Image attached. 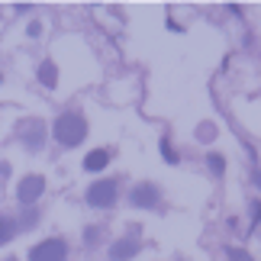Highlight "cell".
Listing matches in <instances>:
<instances>
[{
    "label": "cell",
    "instance_id": "obj_1",
    "mask_svg": "<svg viewBox=\"0 0 261 261\" xmlns=\"http://www.w3.org/2000/svg\"><path fill=\"white\" fill-rule=\"evenodd\" d=\"M52 133H55V139H58L62 145L74 148V145H81V142H84V136H87V123H84V116H77V113H65V116H58V119H55Z\"/></svg>",
    "mask_w": 261,
    "mask_h": 261
},
{
    "label": "cell",
    "instance_id": "obj_2",
    "mask_svg": "<svg viewBox=\"0 0 261 261\" xmlns=\"http://www.w3.org/2000/svg\"><path fill=\"white\" fill-rule=\"evenodd\" d=\"M87 203H90V206H100V210L113 206V203H116V180H97V184H90Z\"/></svg>",
    "mask_w": 261,
    "mask_h": 261
},
{
    "label": "cell",
    "instance_id": "obj_3",
    "mask_svg": "<svg viewBox=\"0 0 261 261\" xmlns=\"http://www.w3.org/2000/svg\"><path fill=\"white\" fill-rule=\"evenodd\" d=\"M68 258V245L62 239H48V242H39L33 252H29V261H65Z\"/></svg>",
    "mask_w": 261,
    "mask_h": 261
},
{
    "label": "cell",
    "instance_id": "obj_4",
    "mask_svg": "<svg viewBox=\"0 0 261 261\" xmlns=\"http://www.w3.org/2000/svg\"><path fill=\"white\" fill-rule=\"evenodd\" d=\"M42 190H45V180L39 177V174H29V177L19 180L16 197H19V203H36V200L42 197Z\"/></svg>",
    "mask_w": 261,
    "mask_h": 261
},
{
    "label": "cell",
    "instance_id": "obj_5",
    "mask_svg": "<svg viewBox=\"0 0 261 261\" xmlns=\"http://www.w3.org/2000/svg\"><path fill=\"white\" fill-rule=\"evenodd\" d=\"M129 203L148 210V206H155V203H158V190H155L152 184H139V187L133 190V197H129Z\"/></svg>",
    "mask_w": 261,
    "mask_h": 261
},
{
    "label": "cell",
    "instance_id": "obj_6",
    "mask_svg": "<svg viewBox=\"0 0 261 261\" xmlns=\"http://www.w3.org/2000/svg\"><path fill=\"white\" fill-rule=\"evenodd\" d=\"M136 252H139V242H136V239H119V242L110 248V258H113V261H129Z\"/></svg>",
    "mask_w": 261,
    "mask_h": 261
},
{
    "label": "cell",
    "instance_id": "obj_7",
    "mask_svg": "<svg viewBox=\"0 0 261 261\" xmlns=\"http://www.w3.org/2000/svg\"><path fill=\"white\" fill-rule=\"evenodd\" d=\"M23 136H26V145L29 148H39V145H42V123H26Z\"/></svg>",
    "mask_w": 261,
    "mask_h": 261
},
{
    "label": "cell",
    "instance_id": "obj_8",
    "mask_svg": "<svg viewBox=\"0 0 261 261\" xmlns=\"http://www.w3.org/2000/svg\"><path fill=\"white\" fill-rule=\"evenodd\" d=\"M107 162H110V155L103 152V148H97V152H90L84 158V168L87 171H100V168H107Z\"/></svg>",
    "mask_w": 261,
    "mask_h": 261
},
{
    "label": "cell",
    "instance_id": "obj_9",
    "mask_svg": "<svg viewBox=\"0 0 261 261\" xmlns=\"http://www.w3.org/2000/svg\"><path fill=\"white\" fill-rule=\"evenodd\" d=\"M39 81H42L45 87H55V84H58V68H55L52 62H45L42 68H39Z\"/></svg>",
    "mask_w": 261,
    "mask_h": 261
},
{
    "label": "cell",
    "instance_id": "obj_10",
    "mask_svg": "<svg viewBox=\"0 0 261 261\" xmlns=\"http://www.w3.org/2000/svg\"><path fill=\"white\" fill-rule=\"evenodd\" d=\"M13 236H16V223L7 219V216H0V245H7Z\"/></svg>",
    "mask_w": 261,
    "mask_h": 261
},
{
    "label": "cell",
    "instance_id": "obj_11",
    "mask_svg": "<svg viewBox=\"0 0 261 261\" xmlns=\"http://www.w3.org/2000/svg\"><path fill=\"white\" fill-rule=\"evenodd\" d=\"M223 168H226L223 158H219V155H210V171H213V174H223Z\"/></svg>",
    "mask_w": 261,
    "mask_h": 261
},
{
    "label": "cell",
    "instance_id": "obj_12",
    "mask_svg": "<svg viewBox=\"0 0 261 261\" xmlns=\"http://www.w3.org/2000/svg\"><path fill=\"white\" fill-rule=\"evenodd\" d=\"M162 155H165V162H171V165L177 162V155H174V148L168 145V139H165V142H162Z\"/></svg>",
    "mask_w": 261,
    "mask_h": 261
},
{
    "label": "cell",
    "instance_id": "obj_13",
    "mask_svg": "<svg viewBox=\"0 0 261 261\" xmlns=\"http://www.w3.org/2000/svg\"><path fill=\"white\" fill-rule=\"evenodd\" d=\"M229 261H248V255H245V252H239V248H236V252H229Z\"/></svg>",
    "mask_w": 261,
    "mask_h": 261
},
{
    "label": "cell",
    "instance_id": "obj_14",
    "mask_svg": "<svg viewBox=\"0 0 261 261\" xmlns=\"http://www.w3.org/2000/svg\"><path fill=\"white\" fill-rule=\"evenodd\" d=\"M10 261H13V258H10Z\"/></svg>",
    "mask_w": 261,
    "mask_h": 261
}]
</instances>
